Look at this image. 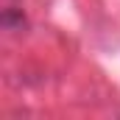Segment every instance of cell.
I'll return each instance as SVG.
<instances>
[{
    "label": "cell",
    "mask_w": 120,
    "mask_h": 120,
    "mask_svg": "<svg viewBox=\"0 0 120 120\" xmlns=\"http://www.w3.org/2000/svg\"><path fill=\"white\" fill-rule=\"evenodd\" d=\"M0 25L6 31H22L25 28V17H22V11H17V8H6V11L0 14Z\"/></svg>",
    "instance_id": "cell-1"
}]
</instances>
